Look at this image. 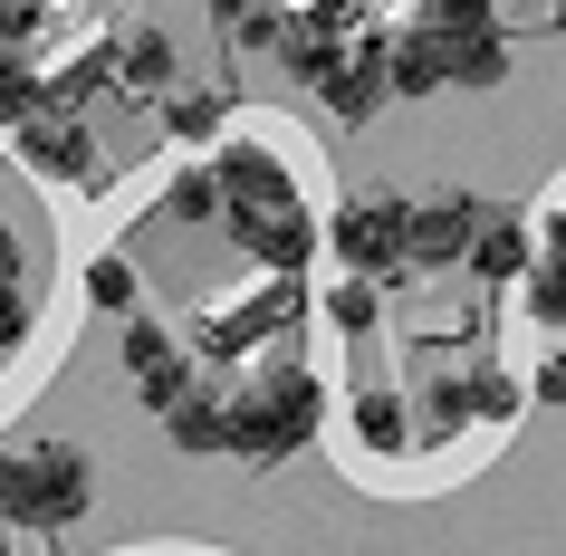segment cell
I'll use <instances>...</instances> for the list:
<instances>
[{"mask_svg": "<svg viewBox=\"0 0 566 556\" xmlns=\"http://www.w3.org/2000/svg\"><path fill=\"white\" fill-rule=\"evenodd\" d=\"M327 250L346 260V279L403 289V279H413V202H403V192H356V202L327 221Z\"/></svg>", "mask_w": 566, "mask_h": 556, "instance_id": "obj_3", "label": "cell"}, {"mask_svg": "<svg viewBox=\"0 0 566 556\" xmlns=\"http://www.w3.org/2000/svg\"><path fill=\"white\" fill-rule=\"evenodd\" d=\"M375 297H385L375 279H336V289H327V317L346 326V336H365V326H375Z\"/></svg>", "mask_w": 566, "mask_h": 556, "instance_id": "obj_21", "label": "cell"}, {"mask_svg": "<svg viewBox=\"0 0 566 556\" xmlns=\"http://www.w3.org/2000/svg\"><path fill=\"white\" fill-rule=\"evenodd\" d=\"M20 336H30V289H20V279H0V355L20 346Z\"/></svg>", "mask_w": 566, "mask_h": 556, "instance_id": "obj_23", "label": "cell"}, {"mask_svg": "<svg viewBox=\"0 0 566 556\" xmlns=\"http://www.w3.org/2000/svg\"><path fill=\"white\" fill-rule=\"evenodd\" d=\"M106 59H116V87L135 96V106H145V96L164 106V96L182 87V49H174L164 30H154V20H135V30H125L116 49H106Z\"/></svg>", "mask_w": 566, "mask_h": 556, "instance_id": "obj_8", "label": "cell"}, {"mask_svg": "<svg viewBox=\"0 0 566 556\" xmlns=\"http://www.w3.org/2000/svg\"><path fill=\"white\" fill-rule=\"evenodd\" d=\"M96 499V461L77 441H39V451H10V490H0V518L39 527V537H67Z\"/></svg>", "mask_w": 566, "mask_h": 556, "instance_id": "obj_2", "label": "cell"}, {"mask_svg": "<svg viewBox=\"0 0 566 556\" xmlns=\"http://www.w3.org/2000/svg\"><path fill=\"white\" fill-rule=\"evenodd\" d=\"M385 67H394V96H442L451 87V39L432 20H413V30L385 39Z\"/></svg>", "mask_w": 566, "mask_h": 556, "instance_id": "obj_12", "label": "cell"}, {"mask_svg": "<svg viewBox=\"0 0 566 556\" xmlns=\"http://www.w3.org/2000/svg\"><path fill=\"white\" fill-rule=\"evenodd\" d=\"M461 269H471L480 289H518V279L537 269V231L518 221V211H490V221H480V240H471V260H461Z\"/></svg>", "mask_w": 566, "mask_h": 556, "instance_id": "obj_11", "label": "cell"}, {"mask_svg": "<svg viewBox=\"0 0 566 556\" xmlns=\"http://www.w3.org/2000/svg\"><path fill=\"white\" fill-rule=\"evenodd\" d=\"M394 106V67H385V39H356V59L327 77V116L336 125H375Z\"/></svg>", "mask_w": 566, "mask_h": 556, "instance_id": "obj_9", "label": "cell"}, {"mask_svg": "<svg viewBox=\"0 0 566 556\" xmlns=\"http://www.w3.org/2000/svg\"><path fill=\"white\" fill-rule=\"evenodd\" d=\"M528 289V317L537 326H566V250H537V269L518 279Z\"/></svg>", "mask_w": 566, "mask_h": 556, "instance_id": "obj_19", "label": "cell"}, {"mask_svg": "<svg viewBox=\"0 0 566 556\" xmlns=\"http://www.w3.org/2000/svg\"><path fill=\"white\" fill-rule=\"evenodd\" d=\"M154 116H164L174 145H221V125H231V87H174Z\"/></svg>", "mask_w": 566, "mask_h": 556, "instance_id": "obj_13", "label": "cell"}, {"mask_svg": "<svg viewBox=\"0 0 566 556\" xmlns=\"http://www.w3.org/2000/svg\"><path fill=\"white\" fill-rule=\"evenodd\" d=\"M20 164H30V174H49V182H87V174H96V135H87L77 116H59V106H49L39 125H20Z\"/></svg>", "mask_w": 566, "mask_h": 556, "instance_id": "obj_10", "label": "cell"}, {"mask_svg": "<svg viewBox=\"0 0 566 556\" xmlns=\"http://www.w3.org/2000/svg\"><path fill=\"white\" fill-rule=\"evenodd\" d=\"M356 441L375 451V461H413V422H403L394 394H356Z\"/></svg>", "mask_w": 566, "mask_h": 556, "instance_id": "obj_17", "label": "cell"}, {"mask_svg": "<svg viewBox=\"0 0 566 556\" xmlns=\"http://www.w3.org/2000/svg\"><path fill=\"white\" fill-rule=\"evenodd\" d=\"M87 307H106V317H135V260H116V250H106V260L87 269Z\"/></svg>", "mask_w": 566, "mask_h": 556, "instance_id": "obj_20", "label": "cell"}, {"mask_svg": "<svg viewBox=\"0 0 566 556\" xmlns=\"http://www.w3.org/2000/svg\"><path fill=\"white\" fill-rule=\"evenodd\" d=\"M231 240L269 269V279H298V269L327 250V231L307 221V202H298V211H231Z\"/></svg>", "mask_w": 566, "mask_h": 556, "instance_id": "obj_6", "label": "cell"}, {"mask_svg": "<svg viewBox=\"0 0 566 556\" xmlns=\"http://www.w3.org/2000/svg\"><path fill=\"white\" fill-rule=\"evenodd\" d=\"M0 490H10V451H0Z\"/></svg>", "mask_w": 566, "mask_h": 556, "instance_id": "obj_27", "label": "cell"}, {"mask_svg": "<svg viewBox=\"0 0 566 556\" xmlns=\"http://www.w3.org/2000/svg\"><path fill=\"white\" fill-rule=\"evenodd\" d=\"M164 221H174V231H211V221H231L221 174H211V164H182V174L164 182Z\"/></svg>", "mask_w": 566, "mask_h": 556, "instance_id": "obj_14", "label": "cell"}, {"mask_svg": "<svg viewBox=\"0 0 566 556\" xmlns=\"http://www.w3.org/2000/svg\"><path fill=\"white\" fill-rule=\"evenodd\" d=\"M509 67H518V49H509V30H480V39H451V87H509Z\"/></svg>", "mask_w": 566, "mask_h": 556, "instance_id": "obj_16", "label": "cell"}, {"mask_svg": "<svg viewBox=\"0 0 566 556\" xmlns=\"http://www.w3.org/2000/svg\"><path fill=\"white\" fill-rule=\"evenodd\" d=\"M327 422V384L307 375L298 355H279L250 394H221V461H250V470H279L307 432Z\"/></svg>", "mask_w": 566, "mask_h": 556, "instance_id": "obj_1", "label": "cell"}, {"mask_svg": "<svg viewBox=\"0 0 566 556\" xmlns=\"http://www.w3.org/2000/svg\"><path fill=\"white\" fill-rule=\"evenodd\" d=\"M39 10H49V0H0V49H10V39H20V30H30V20H39Z\"/></svg>", "mask_w": 566, "mask_h": 556, "instance_id": "obj_25", "label": "cell"}, {"mask_svg": "<svg viewBox=\"0 0 566 556\" xmlns=\"http://www.w3.org/2000/svg\"><path fill=\"white\" fill-rule=\"evenodd\" d=\"M164 441H174L182 461H221V394H202V384H192V394L164 412Z\"/></svg>", "mask_w": 566, "mask_h": 556, "instance_id": "obj_15", "label": "cell"}, {"mask_svg": "<svg viewBox=\"0 0 566 556\" xmlns=\"http://www.w3.org/2000/svg\"><path fill=\"white\" fill-rule=\"evenodd\" d=\"M211 174H221V202L231 211H298V174H289V154L269 135H221Z\"/></svg>", "mask_w": 566, "mask_h": 556, "instance_id": "obj_4", "label": "cell"}, {"mask_svg": "<svg viewBox=\"0 0 566 556\" xmlns=\"http://www.w3.org/2000/svg\"><path fill=\"white\" fill-rule=\"evenodd\" d=\"M528 394H537V403H566V355H547V365H537Z\"/></svg>", "mask_w": 566, "mask_h": 556, "instance_id": "obj_24", "label": "cell"}, {"mask_svg": "<svg viewBox=\"0 0 566 556\" xmlns=\"http://www.w3.org/2000/svg\"><path fill=\"white\" fill-rule=\"evenodd\" d=\"M490 211L471 202V192H422L413 202V269H461L471 260V240Z\"/></svg>", "mask_w": 566, "mask_h": 556, "instance_id": "obj_7", "label": "cell"}, {"mask_svg": "<svg viewBox=\"0 0 566 556\" xmlns=\"http://www.w3.org/2000/svg\"><path fill=\"white\" fill-rule=\"evenodd\" d=\"M422 20H432L442 39H480V30H500V10H490V0H432Z\"/></svg>", "mask_w": 566, "mask_h": 556, "instance_id": "obj_22", "label": "cell"}, {"mask_svg": "<svg viewBox=\"0 0 566 556\" xmlns=\"http://www.w3.org/2000/svg\"><path fill=\"white\" fill-rule=\"evenodd\" d=\"M0 279H20V240L0 231Z\"/></svg>", "mask_w": 566, "mask_h": 556, "instance_id": "obj_26", "label": "cell"}, {"mask_svg": "<svg viewBox=\"0 0 566 556\" xmlns=\"http://www.w3.org/2000/svg\"><path fill=\"white\" fill-rule=\"evenodd\" d=\"M125 375H135V394H145L154 412H174L182 394H192V355H182V336L164 317L135 307V317H125Z\"/></svg>", "mask_w": 566, "mask_h": 556, "instance_id": "obj_5", "label": "cell"}, {"mask_svg": "<svg viewBox=\"0 0 566 556\" xmlns=\"http://www.w3.org/2000/svg\"><path fill=\"white\" fill-rule=\"evenodd\" d=\"M557 39H566V0H557Z\"/></svg>", "mask_w": 566, "mask_h": 556, "instance_id": "obj_28", "label": "cell"}, {"mask_svg": "<svg viewBox=\"0 0 566 556\" xmlns=\"http://www.w3.org/2000/svg\"><path fill=\"white\" fill-rule=\"evenodd\" d=\"M211 20H221V30H231V49H269V59H279V20H289V10H279V0H211Z\"/></svg>", "mask_w": 566, "mask_h": 556, "instance_id": "obj_18", "label": "cell"}]
</instances>
